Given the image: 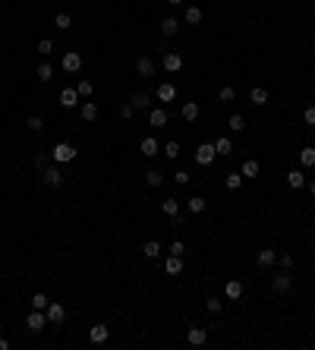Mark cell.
<instances>
[{"instance_id": "obj_1", "label": "cell", "mask_w": 315, "mask_h": 350, "mask_svg": "<svg viewBox=\"0 0 315 350\" xmlns=\"http://www.w3.org/2000/svg\"><path fill=\"white\" fill-rule=\"evenodd\" d=\"M76 145H70V142H57L54 149H50V161L54 164H70V161H76Z\"/></svg>"}, {"instance_id": "obj_2", "label": "cell", "mask_w": 315, "mask_h": 350, "mask_svg": "<svg viewBox=\"0 0 315 350\" xmlns=\"http://www.w3.org/2000/svg\"><path fill=\"white\" fill-rule=\"evenodd\" d=\"M63 170H60V164H47L45 170H41V183L45 186H50V190H57V186H63Z\"/></svg>"}, {"instance_id": "obj_3", "label": "cell", "mask_w": 315, "mask_h": 350, "mask_svg": "<svg viewBox=\"0 0 315 350\" xmlns=\"http://www.w3.org/2000/svg\"><path fill=\"white\" fill-rule=\"evenodd\" d=\"M215 158H218L215 142H202L199 149H195V164H199V167H211V164H215Z\"/></svg>"}, {"instance_id": "obj_4", "label": "cell", "mask_w": 315, "mask_h": 350, "mask_svg": "<svg viewBox=\"0 0 315 350\" xmlns=\"http://www.w3.org/2000/svg\"><path fill=\"white\" fill-rule=\"evenodd\" d=\"M45 325H47L45 309H32V312H29V319H25V328H29L32 335H38V331H45Z\"/></svg>"}, {"instance_id": "obj_5", "label": "cell", "mask_w": 315, "mask_h": 350, "mask_svg": "<svg viewBox=\"0 0 315 350\" xmlns=\"http://www.w3.org/2000/svg\"><path fill=\"white\" fill-rule=\"evenodd\" d=\"M45 315H47L50 325H63V322H66V306H63V303H47Z\"/></svg>"}, {"instance_id": "obj_6", "label": "cell", "mask_w": 315, "mask_h": 350, "mask_svg": "<svg viewBox=\"0 0 315 350\" xmlns=\"http://www.w3.org/2000/svg\"><path fill=\"white\" fill-rule=\"evenodd\" d=\"M158 73V66H155V60H151L148 54H142L139 60H135V76H142V79H148V76H155Z\"/></svg>"}, {"instance_id": "obj_7", "label": "cell", "mask_w": 315, "mask_h": 350, "mask_svg": "<svg viewBox=\"0 0 315 350\" xmlns=\"http://www.w3.org/2000/svg\"><path fill=\"white\" fill-rule=\"evenodd\" d=\"M60 66H63L66 73H79V70H82V54H79V50H66L63 60H60Z\"/></svg>"}, {"instance_id": "obj_8", "label": "cell", "mask_w": 315, "mask_h": 350, "mask_svg": "<svg viewBox=\"0 0 315 350\" xmlns=\"http://www.w3.org/2000/svg\"><path fill=\"white\" fill-rule=\"evenodd\" d=\"M290 287H293L290 271H280V275L271 281V290H274V294H290Z\"/></svg>"}, {"instance_id": "obj_9", "label": "cell", "mask_w": 315, "mask_h": 350, "mask_svg": "<svg viewBox=\"0 0 315 350\" xmlns=\"http://www.w3.org/2000/svg\"><path fill=\"white\" fill-rule=\"evenodd\" d=\"M161 66H164L167 73H180V70H183V54L170 50V54H164V60H161Z\"/></svg>"}, {"instance_id": "obj_10", "label": "cell", "mask_w": 315, "mask_h": 350, "mask_svg": "<svg viewBox=\"0 0 315 350\" xmlns=\"http://www.w3.org/2000/svg\"><path fill=\"white\" fill-rule=\"evenodd\" d=\"M224 297H227V300H230V303H236V300H240V297H243V281L230 278V281H227V284H224Z\"/></svg>"}, {"instance_id": "obj_11", "label": "cell", "mask_w": 315, "mask_h": 350, "mask_svg": "<svg viewBox=\"0 0 315 350\" xmlns=\"http://www.w3.org/2000/svg\"><path fill=\"white\" fill-rule=\"evenodd\" d=\"M271 265H277V250L265 246V250H259V268H271Z\"/></svg>"}, {"instance_id": "obj_12", "label": "cell", "mask_w": 315, "mask_h": 350, "mask_svg": "<svg viewBox=\"0 0 315 350\" xmlns=\"http://www.w3.org/2000/svg\"><path fill=\"white\" fill-rule=\"evenodd\" d=\"M107 338H110L107 325H91L89 328V341H91V344H107Z\"/></svg>"}, {"instance_id": "obj_13", "label": "cell", "mask_w": 315, "mask_h": 350, "mask_svg": "<svg viewBox=\"0 0 315 350\" xmlns=\"http://www.w3.org/2000/svg\"><path fill=\"white\" fill-rule=\"evenodd\" d=\"M60 104L70 110V107H76V104H82V98H79V92H76V85L73 89H63L60 92Z\"/></svg>"}, {"instance_id": "obj_14", "label": "cell", "mask_w": 315, "mask_h": 350, "mask_svg": "<svg viewBox=\"0 0 315 350\" xmlns=\"http://www.w3.org/2000/svg\"><path fill=\"white\" fill-rule=\"evenodd\" d=\"M180 19H177V16H167V19H161V35H167V38H174L177 32H180Z\"/></svg>"}, {"instance_id": "obj_15", "label": "cell", "mask_w": 315, "mask_h": 350, "mask_svg": "<svg viewBox=\"0 0 315 350\" xmlns=\"http://www.w3.org/2000/svg\"><path fill=\"white\" fill-rule=\"evenodd\" d=\"M180 117H183L186 123H195V120H199V104H195V101H183Z\"/></svg>"}, {"instance_id": "obj_16", "label": "cell", "mask_w": 315, "mask_h": 350, "mask_svg": "<svg viewBox=\"0 0 315 350\" xmlns=\"http://www.w3.org/2000/svg\"><path fill=\"white\" fill-rule=\"evenodd\" d=\"M202 19H205L202 6H186V10H183V22H186V25H199Z\"/></svg>"}, {"instance_id": "obj_17", "label": "cell", "mask_w": 315, "mask_h": 350, "mask_svg": "<svg viewBox=\"0 0 315 350\" xmlns=\"http://www.w3.org/2000/svg\"><path fill=\"white\" fill-rule=\"evenodd\" d=\"M306 183H309V180H306V174H303L300 167H293L290 174H287V186H290V190H303Z\"/></svg>"}, {"instance_id": "obj_18", "label": "cell", "mask_w": 315, "mask_h": 350, "mask_svg": "<svg viewBox=\"0 0 315 350\" xmlns=\"http://www.w3.org/2000/svg\"><path fill=\"white\" fill-rule=\"evenodd\" d=\"M161 252H164L161 240H145V243H142V255H145V259H158Z\"/></svg>"}, {"instance_id": "obj_19", "label": "cell", "mask_w": 315, "mask_h": 350, "mask_svg": "<svg viewBox=\"0 0 315 350\" xmlns=\"http://www.w3.org/2000/svg\"><path fill=\"white\" fill-rule=\"evenodd\" d=\"M148 123L158 126V130H161V126H167V110L164 107H151L148 110Z\"/></svg>"}, {"instance_id": "obj_20", "label": "cell", "mask_w": 315, "mask_h": 350, "mask_svg": "<svg viewBox=\"0 0 315 350\" xmlns=\"http://www.w3.org/2000/svg\"><path fill=\"white\" fill-rule=\"evenodd\" d=\"M186 341H189L192 347H202L208 341V328H189V335H186Z\"/></svg>"}, {"instance_id": "obj_21", "label": "cell", "mask_w": 315, "mask_h": 350, "mask_svg": "<svg viewBox=\"0 0 315 350\" xmlns=\"http://www.w3.org/2000/svg\"><path fill=\"white\" fill-rule=\"evenodd\" d=\"M82 120L85 123H95L98 120V104H95V101H89V98L82 101Z\"/></svg>"}, {"instance_id": "obj_22", "label": "cell", "mask_w": 315, "mask_h": 350, "mask_svg": "<svg viewBox=\"0 0 315 350\" xmlns=\"http://www.w3.org/2000/svg\"><path fill=\"white\" fill-rule=\"evenodd\" d=\"M130 104L135 110H151V95H145V92H135V95L130 98Z\"/></svg>"}, {"instance_id": "obj_23", "label": "cell", "mask_w": 315, "mask_h": 350, "mask_svg": "<svg viewBox=\"0 0 315 350\" xmlns=\"http://www.w3.org/2000/svg\"><path fill=\"white\" fill-rule=\"evenodd\" d=\"M164 271H167V275H180V271H183V255H170V252H167Z\"/></svg>"}, {"instance_id": "obj_24", "label": "cell", "mask_w": 315, "mask_h": 350, "mask_svg": "<svg viewBox=\"0 0 315 350\" xmlns=\"http://www.w3.org/2000/svg\"><path fill=\"white\" fill-rule=\"evenodd\" d=\"M249 101L255 107H265L268 104V89H262V85H255V89L249 92Z\"/></svg>"}, {"instance_id": "obj_25", "label": "cell", "mask_w": 315, "mask_h": 350, "mask_svg": "<svg viewBox=\"0 0 315 350\" xmlns=\"http://www.w3.org/2000/svg\"><path fill=\"white\" fill-rule=\"evenodd\" d=\"M139 151H142L145 158H155V155H158V139H155V136H145V139H142V145H139Z\"/></svg>"}, {"instance_id": "obj_26", "label": "cell", "mask_w": 315, "mask_h": 350, "mask_svg": "<svg viewBox=\"0 0 315 350\" xmlns=\"http://www.w3.org/2000/svg\"><path fill=\"white\" fill-rule=\"evenodd\" d=\"M186 208L192 211V215H205V208H208V202L202 199V196H192L189 202H186Z\"/></svg>"}, {"instance_id": "obj_27", "label": "cell", "mask_w": 315, "mask_h": 350, "mask_svg": "<svg viewBox=\"0 0 315 350\" xmlns=\"http://www.w3.org/2000/svg\"><path fill=\"white\" fill-rule=\"evenodd\" d=\"M35 76H38V82H50L54 79V63H38V70H35Z\"/></svg>"}, {"instance_id": "obj_28", "label": "cell", "mask_w": 315, "mask_h": 350, "mask_svg": "<svg viewBox=\"0 0 315 350\" xmlns=\"http://www.w3.org/2000/svg\"><path fill=\"white\" fill-rule=\"evenodd\" d=\"M240 174L246 177V180L259 177V161H255V158H246V161H243V170H240Z\"/></svg>"}, {"instance_id": "obj_29", "label": "cell", "mask_w": 315, "mask_h": 350, "mask_svg": "<svg viewBox=\"0 0 315 350\" xmlns=\"http://www.w3.org/2000/svg\"><path fill=\"white\" fill-rule=\"evenodd\" d=\"M243 180H246V177L240 174V170H233V174H227L224 186H227V190H230V193H236V190H240V186H243Z\"/></svg>"}, {"instance_id": "obj_30", "label": "cell", "mask_w": 315, "mask_h": 350, "mask_svg": "<svg viewBox=\"0 0 315 350\" xmlns=\"http://www.w3.org/2000/svg\"><path fill=\"white\" fill-rule=\"evenodd\" d=\"M145 186H151V190H158V186H164V174L151 167L148 174H145Z\"/></svg>"}, {"instance_id": "obj_31", "label": "cell", "mask_w": 315, "mask_h": 350, "mask_svg": "<svg viewBox=\"0 0 315 350\" xmlns=\"http://www.w3.org/2000/svg\"><path fill=\"white\" fill-rule=\"evenodd\" d=\"M174 98H177V89L170 82H161L158 85V101H174Z\"/></svg>"}, {"instance_id": "obj_32", "label": "cell", "mask_w": 315, "mask_h": 350, "mask_svg": "<svg viewBox=\"0 0 315 350\" xmlns=\"http://www.w3.org/2000/svg\"><path fill=\"white\" fill-rule=\"evenodd\" d=\"M161 211H164L167 218L180 215V199H164V202H161Z\"/></svg>"}, {"instance_id": "obj_33", "label": "cell", "mask_w": 315, "mask_h": 350, "mask_svg": "<svg viewBox=\"0 0 315 350\" xmlns=\"http://www.w3.org/2000/svg\"><path fill=\"white\" fill-rule=\"evenodd\" d=\"M300 167H315V149L312 145H306L300 151Z\"/></svg>"}, {"instance_id": "obj_34", "label": "cell", "mask_w": 315, "mask_h": 350, "mask_svg": "<svg viewBox=\"0 0 315 350\" xmlns=\"http://www.w3.org/2000/svg\"><path fill=\"white\" fill-rule=\"evenodd\" d=\"M76 92H79V98L85 101V98H91V95H95V85H91L89 79H79V82H76Z\"/></svg>"}, {"instance_id": "obj_35", "label": "cell", "mask_w": 315, "mask_h": 350, "mask_svg": "<svg viewBox=\"0 0 315 350\" xmlns=\"http://www.w3.org/2000/svg\"><path fill=\"white\" fill-rule=\"evenodd\" d=\"M215 151L218 155H233V142L227 139V136H221V139L215 142Z\"/></svg>"}, {"instance_id": "obj_36", "label": "cell", "mask_w": 315, "mask_h": 350, "mask_svg": "<svg viewBox=\"0 0 315 350\" xmlns=\"http://www.w3.org/2000/svg\"><path fill=\"white\" fill-rule=\"evenodd\" d=\"M227 126H230V133H243V130H246V117H243V114H230Z\"/></svg>"}, {"instance_id": "obj_37", "label": "cell", "mask_w": 315, "mask_h": 350, "mask_svg": "<svg viewBox=\"0 0 315 350\" xmlns=\"http://www.w3.org/2000/svg\"><path fill=\"white\" fill-rule=\"evenodd\" d=\"M164 158H170V161L180 158V142H177V139H170V142L164 145Z\"/></svg>"}, {"instance_id": "obj_38", "label": "cell", "mask_w": 315, "mask_h": 350, "mask_svg": "<svg viewBox=\"0 0 315 350\" xmlns=\"http://www.w3.org/2000/svg\"><path fill=\"white\" fill-rule=\"evenodd\" d=\"M54 25L60 32H66V29H73V16L70 13H57V19H54Z\"/></svg>"}, {"instance_id": "obj_39", "label": "cell", "mask_w": 315, "mask_h": 350, "mask_svg": "<svg viewBox=\"0 0 315 350\" xmlns=\"http://www.w3.org/2000/svg\"><path fill=\"white\" fill-rule=\"evenodd\" d=\"M277 265H280V268H284V271H290V268L296 265V259H293V255H290V252H277Z\"/></svg>"}, {"instance_id": "obj_40", "label": "cell", "mask_w": 315, "mask_h": 350, "mask_svg": "<svg viewBox=\"0 0 315 350\" xmlns=\"http://www.w3.org/2000/svg\"><path fill=\"white\" fill-rule=\"evenodd\" d=\"M47 164H50V155H45V151H41V155H35V158H32V167H35L38 174H41V170H45Z\"/></svg>"}, {"instance_id": "obj_41", "label": "cell", "mask_w": 315, "mask_h": 350, "mask_svg": "<svg viewBox=\"0 0 315 350\" xmlns=\"http://www.w3.org/2000/svg\"><path fill=\"white\" fill-rule=\"evenodd\" d=\"M47 297L45 294H41V290H38V294H32V309H47Z\"/></svg>"}, {"instance_id": "obj_42", "label": "cell", "mask_w": 315, "mask_h": 350, "mask_svg": "<svg viewBox=\"0 0 315 350\" xmlns=\"http://www.w3.org/2000/svg\"><path fill=\"white\" fill-rule=\"evenodd\" d=\"M38 54H41V57H50V54H54V41H50V38H41V41H38Z\"/></svg>"}, {"instance_id": "obj_43", "label": "cell", "mask_w": 315, "mask_h": 350, "mask_svg": "<svg viewBox=\"0 0 315 350\" xmlns=\"http://www.w3.org/2000/svg\"><path fill=\"white\" fill-rule=\"evenodd\" d=\"M189 180H192V177H189V170H183V167L174 174V183H177V186H189Z\"/></svg>"}, {"instance_id": "obj_44", "label": "cell", "mask_w": 315, "mask_h": 350, "mask_svg": "<svg viewBox=\"0 0 315 350\" xmlns=\"http://www.w3.org/2000/svg\"><path fill=\"white\" fill-rule=\"evenodd\" d=\"M25 126H29V130H32V133H38V130H45V120H41V117H38V114H32V117H29V120H25Z\"/></svg>"}, {"instance_id": "obj_45", "label": "cell", "mask_w": 315, "mask_h": 350, "mask_svg": "<svg viewBox=\"0 0 315 350\" xmlns=\"http://www.w3.org/2000/svg\"><path fill=\"white\" fill-rule=\"evenodd\" d=\"M218 98H221V101H233V98H236V89H233V85H224V89L218 92Z\"/></svg>"}, {"instance_id": "obj_46", "label": "cell", "mask_w": 315, "mask_h": 350, "mask_svg": "<svg viewBox=\"0 0 315 350\" xmlns=\"http://www.w3.org/2000/svg\"><path fill=\"white\" fill-rule=\"evenodd\" d=\"M133 114H135V107L126 101V104H120V120H133Z\"/></svg>"}, {"instance_id": "obj_47", "label": "cell", "mask_w": 315, "mask_h": 350, "mask_svg": "<svg viewBox=\"0 0 315 350\" xmlns=\"http://www.w3.org/2000/svg\"><path fill=\"white\" fill-rule=\"evenodd\" d=\"M167 252H170V255H183V252H186V246H183V240H174V243L167 246Z\"/></svg>"}, {"instance_id": "obj_48", "label": "cell", "mask_w": 315, "mask_h": 350, "mask_svg": "<svg viewBox=\"0 0 315 350\" xmlns=\"http://www.w3.org/2000/svg\"><path fill=\"white\" fill-rule=\"evenodd\" d=\"M303 120L309 123V126H315V104H309V107L303 110Z\"/></svg>"}, {"instance_id": "obj_49", "label": "cell", "mask_w": 315, "mask_h": 350, "mask_svg": "<svg viewBox=\"0 0 315 350\" xmlns=\"http://www.w3.org/2000/svg\"><path fill=\"white\" fill-rule=\"evenodd\" d=\"M221 309H224V303H221L218 297H211V300H208V312H215V315H218Z\"/></svg>"}, {"instance_id": "obj_50", "label": "cell", "mask_w": 315, "mask_h": 350, "mask_svg": "<svg viewBox=\"0 0 315 350\" xmlns=\"http://www.w3.org/2000/svg\"><path fill=\"white\" fill-rule=\"evenodd\" d=\"M0 350H10V341L6 338H0Z\"/></svg>"}, {"instance_id": "obj_51", "label": "cell", "mask_w": 315, "mask_h": 350, "mask_svg": "<svg viewBox=\"0 0 315 350\" xmlns=\"http://www.w3.org/2000/svg\"><path fill=\"white\" fill-rule=\"evenodd\" d=\"M167 3H170V6H183V0H167Z\"/></svg>"}, {"instance_id": "obj_52", "label": "cell", "mask_w": 315, "mask_h": 350, "mask_svg": "<svg viewBox=\"0 0 315 350\" xmlns=\"http://www.w3.org/2000/svg\"><path fill=\"white\" fill-rule=\"evenodd\" d=\"M309 193H312V196H315V180H309Z\"/></svg>"}]
</instances>
